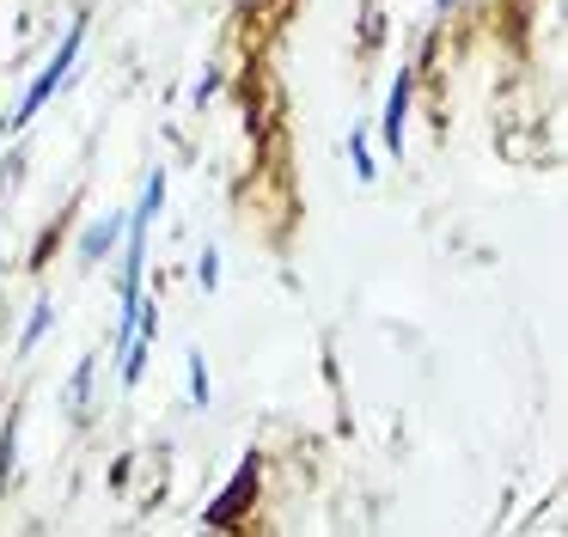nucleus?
I'll return each mask as SVG.
<instances>
[{"mask_svg": "<svg viewBox=\"0 0 568 537\" xmlns=\"http://www.w3.org/2000/svg\"><path fill=\"white\" fill-rule=\"evenodd\" d=\"M80 43H87V19H74V24H68V37H62V43H55L50 68H43L38 80L26 85V98H19V110H13V116H7V134H13V129H26V122L38 116V110L50 104L55 92H62V80H68V73H74V61H80Z\"/></svg>", "mask_w": 568, "mask_h": 537, "instance_id": "nucleus-1", "label": "nucleus"}, {"mask_svg": "<svg viewBox=\"0 0 568 537\" xmlns=\"http://www.w3.org/2000/svg\"><path fill=\"white\" fill-rule=\"evenodd\" d=\"M123 232H129V214H123V207H111L104 220H92V226L80 232V263H87V268H99L104 256L116 251V239H123Z\"/></svg>", "mask_w": 568, "mask_h": 537, "instance_id": "nucleus-2", "label": "nucleus"}, {"mask_svg": "<svg viewBox=\"0 0 568 537\" xmlns=\"http://www.w3.org/2000/svg\"><path fill=\"white\" fill-rule=\"evenodd\" d=\"M409 98H416V73H397L392 98H385V146L404 153V122H409Z\"/></svg>", "mask_w": 568, "mask_h": 537, "instance_id": "nucleus-3", "label": "nucleus"}, {"mask_svg": "<svg viewBox=\"0 0 568 537\" xmlns=\"http://www.w3.org/2000/svg\"><path fill=\"white\" fill-rule=\"evenodd\" d=\"M348 165H355V178H361V183H373V178H379V159H373L367 122H355V129H348Z\"/></svg>", "mask_w": 568, "mask_h": 537, "instance_id": "nucleus-4", "label": "nucleus"}, {"mask_svg": "<svg viewBox=\"0 0 568 537\" xmlns=\"http://www.w3.org/2000/svg\"><path fill=\"white\" fill-rule=\"evenodd\" d=\"M251 488H257V464H245V470H239V483L226 488V507H214L209 519H214V525H226V519H233V507H245V500H251Z\"/></svg>", "mask_w": 568, "mask_h": 537, "instance_id": "nucleus-5", "label": "nucleus"}, {"mask_svg": "<svg viewBox=\"0 0 568 537\" xmlns=\"http://www.w3.org/2000/svg\"><path fill=\"white\" fill-rule=\"evenodd\" d=\"M160 207H165V171H148V190H141V202H135V220H160Z\"/></svg>", "mask_w": 568, "mask_h": 537, "instance_id": "nucleus-6", "label": "nucleus"}, {"mask_svg": "<svg viewBox=\"0 0 568 537\" xmlns=\"http://www.w3.org/2000/svg\"><path fill=\"white\" fill-rule=\"evenodd\" d=\"M13 464H19V422L7 415V427H0V488L13 483Z\"/></svg>", "mask_w": 568, "mask_h": 537, "instance_id": "nucleus-7", "label": "nucleus"}, {"mask_svg": "<svg viewBox=\"0 0 568 537\" xmlns=\"http://www.w3.org/2000/svg\"><path fill=\"white\" fill-rule=\"evenodd\" d=\"M92 373H99V361L87 354V361L74 366V378H68V403H74V409H87V403H92Z\"/></svg>", "mask_w": 568, "mask_h": 537, "instance_id": "nucleus-8", "label": "nucleus"}, {"mask_svg": "<svg viewBox=\"0 0 568 537\" xmlns=\"http://www.w3.org/2000/svg\"><path fill=\"white\" fill-rule=\"evenodd\" d=\"M50 324H55V305L38 300V312H31V324H26V336H19V348H38V342L50 336Z\"/></svg>", "mask_w": 568, "mask_h": 537, "instance_id": "nucleus-9", "label": "nucleus"}, {"mask_svg": "<svg viewBox=\"0 0 568 537\" xmlns=\"http://www.w3.org/2000/svg\"><path fill=\"white\" fill-rule=\"evenodd\" d=\"M190 403H209V361H202V354H190Z\"/></svg>", "mask_w": 568, "mask_h": 537, "instance_id": "nucleus-10", "label": "nucleus"}, {"mask_svg": "<svg viewBox=\"0 0 568 537\" xmlns=\"http://www.w3.org/2000/svg\"><path fill=\"white\" fill-rule=\"evenodd\" d=\"M196 281H202V293L221 287V251H202V256H196Z\"/></svg>", "mask_w": 568, "mask_h": 537, "instance_id": "nucleus-11", "label": "nucleus"}, {"mask_svg": "<svg viewBox=\"0 0 568 537\" xmlns=\"http://www.w3.org/2000/svg\"><path fill=\"white\" fill-rule=\"evenodd\" d=\"M214 85H221V73L209 68V73H202V80H196V104H209V98H214Z\"/></svg>", "mask_w": 568, "mask_h": 537, "instance_id": "nucleus-12", "label": "nucleus"}, {"mask_svg": "<svg viewBox=\"0 0 568 537\" xmlns=\"http://www.w3.org/2000/svg\"><path fill=\"white\" fill-rule=\"evenodd\" d=\"M434 7H440V12H453V7H458V0H434Z\"/></svg>", "mask_w": 568, "mask_h": 537, "instance_id": "nucleus-13", "label": "nucleus"}]
</instances>
